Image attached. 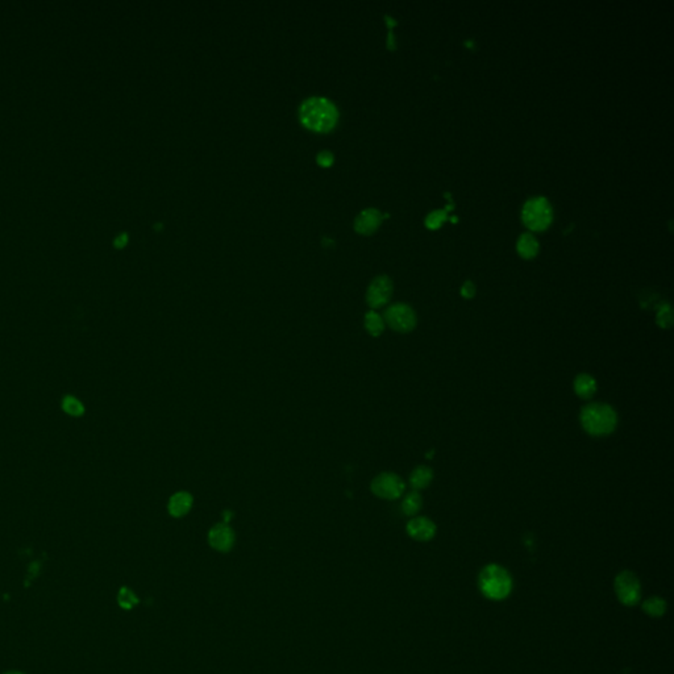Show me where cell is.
Returning <instances> with one entry per match:
<instances>
[{"label":"cell","mask_w":674,"mask_h":674,"mask_svg":"<svg viewBox=\"0 0 674 674\" xmlns=\"http://www.w3.org/2000/svg\"><path fill=\"white\" fill-rule=\"evenodd\" d=\"M301 122L315 132H330L337 124L339 111L332 101L323 96L306 99L299 110Z\"/></svg>","instance_id":"6da1fadb"},{"label":"cell","mask_w":674,"mask_h":674,"mask_svg":"<svg viewBox=\"0 0 674 674\" xmlns=\"http://www.w3.org/2000/svg\"><path fill=\"white\" fill-rule=\"evenodd\" d=\"M580 422L586 434L594 437L611 435L618 427V414L606 403H590L581 410Z\"/></svg>","instance_id":"7a4b0ae2"},{"label":"cell","mask_w":674,"mask_h":674,"mask_svg":"<svg viewBox=\"0 0 674 674\" xmlns=\"http://www.w3.org/2000/svg\"><path fill=\"white\" fill-rule=\"evenodd\" d=\"M481 592L491 601L506 600L512 590V577L498 564L486 565L478 576Z\"/></svg>","instance_id":"3957f363"},{"label":"cell","mask_w":674,"mask_h":674,"mask_svg":"<svg viewBox=\"0 0 674 674\" xmlns=\"http://www.w3.org/2000/svg\"><path fill=\"white\" fill-rule=\"evenodd\" d=\"M521 220L524 226L533 232L548 228L553 221V209L548 199L536 197L527 200L521 211Z\"/></svg>","instance_id":"277c9868"},{"label":"cell","mask_w":674,"mask_h":674,"mask_svg":"<svg viewBox=\"0 0 674 674\" xmlns=\"http://www.w3.org/2000/svg\"><path fill=\"white\" fill-rule=\"evenodd\" d=\"M384 324L398 333H410L415 330L417 318L411 306L406 303H395L386 309Z\"/></svg>","instance_id":"5b68a950"},{"label":"cell","mask_w":674,"mask_h":674,"mask_svg":"<svg viewBox=\"0 0 674 674\" xmlns=\"http://www.w3.org/2000/svg\"><path fill=\"white\" fill-rule=\"evenodd\" d=\"M614 586L618 600L624 606H636L642 600V585L633 571H621L615 578Z\"/></svg>","instance_id":"8992f818"},{"label":"cell","mask_w":674,"mask_h":674,"mask_svg":"<svg viewBox=\"0 0 674 674\" xmlns=\"http://www.w3.org/2000/svg\"><path fill=\"white\" fill-rule=\"evenodd\" d=\"M372 493L378 498L386 499V500H395L399 499L406 490L405 481L399 477L395 473L390 472H384L378 474L377 477L372 481Z\"/></svg>","instance_id":"52a82bcc"},{"label":"cell","mask_w":674,"mask_h":674,"mask_svg":"<svg viewBox=\"0 0 674 674\" xmlns=\"http://www.w3.org/2000/svg\"><path fill=\"white\" fill-rule=\"evenodd\" d=\"M393 280L387 276H380L372 280L366 291V303L372 310H378L386 306L393 295Z\"/></svg>","instance_id":"ba28073f"},{"label":"cell","mask_w":674,"mask_h":674,"mask_svg":"<svg viewBox=\"0 0 674 674\" xmlns=\"http://www.w3.org/2000/svg\"><path fill=\"white\" fill-rule=\"evenodd\" d=\"M208 543L214 550L229 552L235 544V532L226 523H219L208 532Z\"/></svg>","instance_id":"9c48e42d"},{"label":"cell","mask_w":674,"mask_h":674,"mask_svg":"<svg viewBox=\"0 0 674 674\" xmlns=\"http://www.w3.org/2000/svg\"><path fill=\"white\" fill-rule=\"evenodd\" d=\"M406 531L410 538L416 541H429L434 539L436 535V524L431 519L425 517L413 518L406 526Z\"/></svg>","instance_id":"30bf717a"},{"label":"cell","mask_w":674,"mask_h":674,"mask_svg":"<svg viewBox=\"0 0 674 674\" xmlns=\"http://www.w3.org/2000/svg\"><path fill=\"white\" fill-rule=\"evenodd\" d=\"M382 215L375 208H368L360 212L354 221V229L361 235H372L381 226Z\"/></svg>","instance_id":"8fae6325"},{"label":"cell","mask_w":674,"mask_h":674,"mask_svg":"<svg viewBox=\"0 0 674 674\" xmlns=\"http://www.w3.org/2000/svg\"><path fill=\"white\" fill-rule=\"evenodd\" d=\"M193 505H194V499H193V495L190 493L178 491L174 495H171L167 508H169V512H170L171 517L182 518L190 512V510L193 508Z\"/></svg>","instance_id":"7c38bea8"},{"label":"cell","mask_w":674,"mask_h":674,"mask_svg":"<svg viewBox=\"0 0 674 674\" xmlns=\"http://www.w3.org/2000/svg\"><path fill=\"white\" fill-rule=\"evenodd\" d=\"M573 389H574L576 395L580 396L581 399H590L597 393L598 384H597V381L592 375L588 373H581L574 378Z\"/></svg>","instance_id":"4fadbf2b"},{"label":"cell","mask_w":674,"mask_h":674,"mask_svg":"<svg viewBox=\"0 0 674 674\" xmlns=\"http://www.w3.org/2000/svg\"><path fill=\"white\" fill-rule=\"evenodd\" d=\"M539 242L538 240L535 239L533 235L531 233H523L518 240V244H517V250H518L519 256L521 259H535L539 253Z\"/></svg>","instance_id":"5bb4252c"},{"label":"cell","mask_w":674,"mask_h":674,"mask_svg":"<svg viewBox=\"0 0 674 674\" xmlns=\"http://www.w3.org/2000/svg\"><path fill=\"white\" fill-rule=\"evenodd\" d=\"M432 479H434L432 469L425 465H420V467H416L410 474V485L414 488V491H419L428 488Z\"/></svg>","instance_id":"9a60e30c"},{"label":"cell","mask_w":674,"mask_h":674,"mask_svg":"<svg viewBox=\"0 0 674 674\" xmlns=\"http://www.w3.org/2000/svg\"><path fill=\"white\" fill-rule=\"evenodd\" d=\"M363 325H365L366 332L369 333L370 336H373V337L381 336V335L384 333V327H386L384 318H382L378 312L374 311V310L365 313Z\"/></svg>","instance_id":"2e32d148"},{"label":"cell","mask_w":674,"mask_h":674,"mask_svg":"<svg viewBox=\"0 0 674 674\" xmlns=\"http://www.w3.org/2000/svg\"><path fill=\"white\" fill-rule=\"evenodd\" d=\"M423 506V498L419 491H411L402 500V511L407 517H415Z\"/></svg>","instance_id":"e0dca14e"},{"label":"cell","mask_w":674,"mask_h":674,"mask_svg":"<svg viewBox=\"0 0 674 674\" xmlns=\"http://www.w3.org/2000/svg\"><path fill=\"white\" fill-rule=\"evenodd\" d=\"M643 611L649 616L659 618L666 612V602L660 597H652L643 602Z\"/></svg>","instance_id":"ac0fdd59"},{"label":"cell","mask_w":674,"mask_h":674,"mask_svg":"<svg viewBox=\"0 0 674 674\" xmlns=\"http://www.w3.org/2000/svg\"><path fill=\"white\" fill-rule=\"evenodd\" d=\"M656 323L661 330H669L673 325V310L670 304H661L656 313Z\"/></svg>","instance_id":"d6986e66"},{"label":"cell","mask_w":674,"mask_h":674,"mask_svg":"<svg viewBox=\"0 0 674 674\" xmlns=\"http://www.w3.org/2000/svg\"><path fill=\"white\" fill-rule=\"evenodd\" d=\"M448 220V214L443 209H436L425 218V227L431 231L439 229Z\"/></svg>","instance_id":"ffe728a7"},{"label":"cell","mask_w":674,"mask_h":674,"mask_svg":"<svg viewBox=\"0 0 674 674\" xmlns=\"http://www.w3.org/2000/svg\"><path fill=\"white\" fill-rule=\"evenodd\" d=\"M63 408L69 415L81 416L84 413V405L74 396L63 398Z\"/></svg>","instance_id":"44dd1931"},{"label":"cell","mask_w":674,"mask_h":674,"mask_svg":"<svg viewBox=\"0 0 674 674\" xmlns=\"http://www.w3.org/2000/svg\"><path fill=\"white\" fill-rule=\"evenodd\" d=\"M117 600H119V604H120L123 609H125V610H131L134 606L137 604V602H138L135 594L129 590V589H125V588H123V589L120 590V592H119Z\"/></svg>","instance_id":"7402d4cb"},{"label":"cell","mask_w":674,"mask_h":674,"mask_svg":"<svg viewBox=\"0 0 674 674\" xmlns=\"http://www.w3.org/2000/svg\"><path fill=\"white\" fill-rule=\"evenodd\" d=\"M476 292H477V290H476V285H474L472 280L464 282V285L461 286V295H462V298H465V299L474 298V297H476Z\"/></svg>","instance_id":"603a6c76"},{"label":"cell","mask_w":674,"mask_h":674,"mask_svg":"<svg viewBox=\"0 0 674 674\" xmlns=\"http://www.w3.org/2000/svg\"><path fill=\"white\" fill-rule=\"evenodd\" d=\"M318 162L322 167H331L333 164V155L328 150H323L318 155Z\"/></svg>","instance_id":"cb8c5ba5"},{"label":"cell","mask_w":674,"mask_h":674,"mask_svg":"<svg viewBox=\"0 0 674 674\" xmlns=\"http://www.w3.org/2000/svg\"><path fill=\"white\" fill-rule=\"evenodd\" d=\"M127 241H128V236H127L125 233H123V235H120L117 239L115 240V245H116L117 248H122V247H124L125 244H127Z\"/></svg>","instance_id":"d4e9b609"},{"label":"cell","mask_w":674,"mask_h":674,"mask_svg":"<svg viewBox=\"0 0 674 674\" xmlns=\"http://www.w3.org/2000/svg\"><path fill=\"white\" fill-rule=\"evenodd\" d=\"M223 517H224V523H226V524H228L229 520H231V518H232V511H224Z\"/></svg>","instance_id":"484cf974"},{"label":"cell","mask_w":674,"mask_h":674,"mask_svg":"<svg viewBox=\"0 0 674 674\" xmlns=\"http://www.w3.org/2000/svg\"><path fill=\"white\" fill-rule=\"evenodd\" d=\"M6 674H21V673H19V672H8V673H6Z\"/></svg>","instance_id":"4316f807"}]
</instances>
